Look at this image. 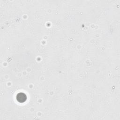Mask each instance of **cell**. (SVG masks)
Returning a JSON list of instances; mask_svg holds the SVG:
<instances>
[{
	"label": "cell",
	"mask_w": 120,
	"mask_h": 120,
	"mask_svg": "<svg viewBox=\"0 0 120 120\" xmlns=\"http://www.w3.org/2000/svg\"><path fill=\"white\" fill-rule=\"evenodd\" d=\"M17 100L20 103L24 102L27 99L26 95L23 93H19L16 96Z\"/></svg>",
	"instance_id": "6da1fadb"
}]
</instances>
